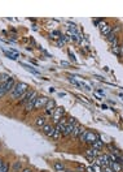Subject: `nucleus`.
<instances>
[{
	"label": "nucleus",
	"instance_id": "nucleus-4",
	"mask_svg": "<svg viewBox=\"0 0 123 172\" xmlns=\"http://www.w3.org/2000/svg\"><path fill=\"white\" fill-rule=\"evenodd\" d=\"M54 109H56V103H54V100L49 99L48 102H47L45 107H44V115H47V116H53Z\"/></svg>",
	"mask_w": 123,
	"mask_h": 172
},
{
	"label": "nucleus",
	"instance_id": "nucleus-29",
	"mask_svg": "<svg viewBox=\"0 0 123 172\" xmlns=\"http://www.w3.org/2000/svg\"><path fill=\"white\" fill-rule=\"evenodd\" d=\"M121 164H122V168H123V162H122V163H121Z\"/></svg>",
	"mask_w": 123,
	"mask_h": 172
},
{
	"label": "nucleus",
	"instance_id": "nucleus-8",
	"mask_svg": "<svg viewBox=\"0 0 123 172\" xmlns=\"http://www.w3.org/2000/svg\"><path fill=\"white\" fill-rule=\"evenodd\" d=\"M49 99L47 97H40L39 95L37 98V102H35V107L34 109H40V108H44L45 107V104H47V102H48Z\"/></svg>",
	"mask_w": 123,
	"mask_h": 172
},
{
	"label": "nucleus",
	"instance_id": "nucleus-3",
	"mask_svg": "<svg viewBox=\"0 0 123 172\" xmlns=\"http://www.w3.org/2000/svg\"><path fill=\"white\" fill-rule=\"evenodd\" d=\"M97 140H100V136H98L97 133L87 131V133H86V138H84V142H86V143L92 145L93 142H96Z\"/></svg>",
	"mask_w": 123,
	"mask_h": 172
},
{
	"label": "nucleus",
	"instance_id": "nucleus-10",
	"mask_svg": "<svg viewBox=\"0 0 123 172\" xmlns=\"http://www.w3.org/2000/svg\"><path fill=\"white\" fill-rule=\"evenodd\" d=\"M98 27H100V30H101V33L105 35V37H108V35L112 33V27H110L106 22H101V23H98Z\"/></svg>",
	"mask_w": 123,
	"mask_h": 172
},
{
	"label": "nucleus",
	"instance_id": "nucleus-5",
	"mask_svg": "<svg viewBox=\"0 0 123 172\" xmlns=\"http://www.w3.org/2000/svg\"><path fill=\"white\" fill-rule=\"evenodd\" d=\"M63 115H65V108H63V107H56V109H54V112H53L52 119H53L54 123L58 124V123H60V120L63 117Z\"/></svg>",
	"mask_w": 123,
	"mask_h": 172
},
{
	"label": "nucleus",
	"instance_id": "nucleus-21",
	"mask_svg": "<svg viewBox=\"0 0 123 172\" xmlns=\"http://www.w3.org/2000/svg\"><path fill=\"white\" fill-rule=\"evenodd\" d=\"M116 39H117V37H116V34H114L113 31H112V33H110V34L108 35V37H106V41L110 42V43H113L114 41H116Z\"/></svg>",
	"mask_w": 123,
	"mask_h": 172
},
{
	"label": "nucleus",
	"instance_id": "nucleus-15",
	"mask_svg": "<svg viewBox=\"0 0 123 172\" xmlns=\"http://www.w3.org/2000/svg\"><path fill=\"white\" fill-rule=\"evenodd\" d=\"M45 116H38L37 119H35V125L39 128H43L45 125Z\"/></svg>",
	"mask_w": 123,
	"mask_h": 172
},
{
	"label": "nucleus",
	"instance_id": "nucleus-17",
	"mask_svg": "<svg viewBox=\"0 0 123 172\" xmlns=\"http://www.w3.org/2000/svg\"><path fill=\"white\" fill-rule=\"evenodd\" d=\"M109 167H112V170L114 172H123V168H122V164L118 163V162H112Z\"/></svg>",
	"mask_w": 123,
	"mask_h": 172
},
{
	"label": "nucleus",
	"instance_id": "nucleus-25",
	"mask_svg": "<svg viewBox=\"0 0 123 172\" xmlns=\"http://www.w3.org/2000/svg\"><path fill=\"white\" fill-rule=\"evenodd\" d=\"M86 172H95L93 166H92V167H87V168H86Z\"/></svg>",
	"mask_w": 123,
	"mask_h": 172
},
{
	"label": "nucleus",
	"instance_id": "nucleus-13",
	"mask_svg": "<svg viewBox=\"0 0 123 172\" xmlns=\"http://www.w3.org/2000/svg\"><path fill=\"white\" fill-rule=\"evenodd\" d=\"M31 94H33V90H31V89H29V90H27V91L25 93V94H23V95L21 97V98H19V103H21V104H23V106H25L26 103H27V100H29V98H30V95H31Z\"/></svg>",
	"mask_w": 123,
	"mask_h": 172
},
{
	"label": "nucleus",
	"instance_id": "nucleus-23",
	"mask_svg": "<svg viewBox=\"0 0 123 172\" xmlns=\"http://www.w3.org/2000/svg\"><path fill=\"white\" fill-rule=\"evenodd\" d=\"M67 124H73V125H75V124H77V121H75L74 117H67Z\"/></svg>",
	"mask_w": 123,
	"mask_h": 172
},
{
	"label": "nucleus",
	"instance_id": "nucleus-19",
	"mask_svg": "<svg viewBox=\"0 0 123 172\" xmlns=\"http://www.w3.org/2000/svg\"><path fill=\"white\" fill-rule=\"evenodd\" d=\"M91 147H93V149H96V150L100 151L102 147H104V142H102L101 140H97L96 142H93L92 145H91Z\"/></svg>",
	"mask_w": 123,
	"mask_h": 172
},
{
	"label": "nucleus",
	"instance_id": "nucleus-20",
	"mask_svg": "<svg viewBox=\"0 0 123 172\" xmlns=\"http://www.w3.org/2000/svg\"><path fill=\"white\" fill-rule=\"evenodd\" d=\"M7 94L5 91V84H0V99Z\"/></svg>",
	"mask_w": 123,
	"mask_h": 172
},
{
	"label": "nucleus",
	"instance_id": "nucleus-6",
	"mask_svg": "<svg viewBox=\"0 0 123 172\" xmlns=\"http://www.w3.org/2000/svg\"><path fill=\"white\" fill-rule=\"evenodd\" d=\"M84 155H86L89 160H95L98 155H100V151L96 150V149H93V147H89V149H87V150L84 151Z\"/></svg>",
	"mask_w": 123,
	"mask_h": 172
},
{
	"label": "nucleus",
	"instance_id": "nucleus-27",
	"mask_svg": "<svg viewBox=\"0 0 123 172\" xmlns=\"http://www.w3.org/2000/svg\"><path fill=\"white\" fill-rule=\"evenodd\" d=\"M3 163H4V160H3L1 158H0V168H1V166H3Z\"/></svg>",
	"mask_w": 123,
	"mask_h": 172
},
{
	"label": "nucleus",
	"instance_id": "nucleus-2",
	"mask_svg": "<svg viewBox=\"0 0 123 172\" xmlns=\"http://www.w3.org/2000/svg\"><path fill=\"white\" fill-rule=\"evenodd\" d=\"M39 97V94L35 91V90H33V94L30 95V98H29V100H27V103L25 104V112L26 113H29V112H31L34 109V107H35V102H37V98Z\"/></svg>",
	"mask_w": 123,
	"mask_h": 172
},
{
	"label": "nucleus",
	"instance_id": "nucleus-1",
	"mask_svg": "<svg viewBox=\"0 0 123 172\" xmlns=\"http://www.w3.org/2000/svg\"><path fill=\"white\" fill-rule=\"evenodd\" d=\"M29 89H30L29 85L25 84V82H17L16 86L13 88V90L10 91V98L12 99H19Z\"/></svg>",
	"mask_w": 123,
	"mask_h": 172
},
{
	"label": "nucleus",
	"instance_id": "nucleus-9",
	"mask_svg": "<svg viewBox=\"0 0 123 172\" xmlns=\"http://www.w3.org/2000/svg\"><path fill=\"white\" fill-rule=\"evenodd\" d=\"M97 159L100 160L101 167H106V166H110V164H112V159H110L109 154H100L97 156Z\"/></svg>",
	"mask_w": 123,
	"mask_h": 172
},
{
	"label": "nucleus",
	"instance_id": "nucleus-22",
	"mask_svg": "<svg viewBox=\"0 0 123 172\" xmlns=\"http://www.w3.org/2000/svg\"><path fill=\"white\" fill-rule=\"evenodd\" d=\"M60 138H61V133L58 132V131H54L53 136H52V140H54V141H58Z\"/></svg>",
	"mask_w": 123,
	"mask_h": 172
},
{
	"label": "nucleus",
	"instance_id": "nucleus-16",
	"mask_svg": "<svg viewBox=\"0 0 123 172\" xmlns=\"http://www.w3.org/2000/svg\"><path fill=\"white\" fill-rule=\"evenodd\" d=\"M75 125H77V124H75ZM75 125H73V124H66L65 132H63L62 134H63V136H71V134H73V131H74Z\"/></svg>",
	"mask_w": 123,
	"mask_h": 172
},
{
	"label": "nucleus",
	"instance_id": "nucleus-12",
	"mask_svg": "<svg viewBox=\"0 0 123 172\" xmlns=\"http://www.w3.org/2000/svg\"><path fill=\"white\" fill-rule=\"evenodd\" d=\"M84 131H86V129L83 128L82 125L77 124V125H75V128H74V131H73V134H71V136H73L74 138H79V136H81V134H82V133L84 132Z\"/></svg>",
	"mask_w": 123,
	"mask_h": 172
},
{
	"label": "nucleus",
	"instance_id": "nucleus-28",
	"mask_svg": "<svg viewBox=\"0 0 123 172\" xmlns=\"http://www.w3.org/2000/svg\"><path fill=\"white\" fill-rule=\"evenodd\" d=\"M119 48H121V51H122V54H123V46H121V47H119Z\"/></svg>",
	"mask_w": 123,
	"mask_h": 172
},
{
	"label": "nucleus",
	"instance_id": "nucleus-11",
	"mask_svg": "<svg viewBox=\"0 0 123 172\" xmlns=\"http://www.w3.org/2000/svg\"><path fill=\"white\" fill-rule=\"evenodd\" d=\"M16 84H17V82H16V80H14V78H12V77L5 82V91H7V94H8V93L10 94V91L13 90V88L16 86Z\"/></svg>",
	"mask_w": 123,
	"mask_h": 172
},
{
	"label": "nucleus",
	"instance_id": "nucleus-7",
	"mask_svg": "<svg viewBox=\"0 0 123 172\" xmlns=\"http://www.w3.org/2000/svg\"><path fill=\"white\" fill-rule=\"evenodd\" d=\"M54 131H56V127H54V125H51V124H45L44 127L42 128V132L44 133L48 138H52Z\"/></svg>",
	"mask_w": 123,
	"mask_h": 172
},
{
	"label": "nucleus",
	"instance_id": "nucleus-30",
	"mask_svg": "<svg viewBox=\"0 0 123 172\" xmlns=\"http://www.w3.org/2000/svg\"><path fill=\"white\" fill-rule=\"evenodd\" d=\"M0 150H1V146H0Z\"/></svg>",
	"mask_w": 123,
	"mask_h": 172
},
{
	"label": "nucleus",
	"instance_id": "nucleus-18",
	"mask_svg": "<svg viewBox=\"0 0 123 172\" xmlns=\"http://www.w3.org/2000/svg\"><path fill=\"white\" fill-rule=\"evenodd\" d=\"M53 168H54V170H56L57 172H62V171H65V164H63L62 162H54Z\"/></svg>",
	"mask_w": 123,
	"mask_h": 172
},
{
	"label": "nucleus",
	"instance_id": "nucleus-26",
	"mask_svg": "<svg viewBox=\"0 0 123 172\" xmlns=\"http://www.w3.org/2000/svg\"><path fill=\"white\" fill-rule=\"evenodd\" d=\"M21 172H33V170H31V168H23Z\"/></svg>",
	"mask_w": 123,
	"mask_h": 172
},
{
	"label": "nucleus",
	"instance_id": "nucleus-14",
	"mask_svg": "<svg viewBox=\"0 0 123 172\" xmlns=\"http://www.w3.org/2000/svg\"><path fill=\"white\" fill-rule=\"evenodd\" d=\"M12 170H13V172H21V171L23 170L21 160H16V162L12 164Z\"/></svg>",
	"mask_w": 123,
	"mask_h": 172
},
{
	"label": "nucleus",
	"instance_id": "nucleus-24",
	"mask_svg": "<svg viewBox=\"0 0 123 172\" xmlns=\"http://www.w3.org/2000/svg\"><path fill=\"white\" fill-rule=\"evenodd\" d=\"M102 170H104V172H114L112 170V167H109V166H106V167H102Z\"/></svg>",
	"mask_w": 123,
	"mask_h": 172
}]
</instances>
